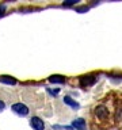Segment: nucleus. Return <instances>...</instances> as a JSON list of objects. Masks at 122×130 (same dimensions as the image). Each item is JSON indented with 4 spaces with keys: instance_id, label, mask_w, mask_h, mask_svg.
<instances>
[{
    "instance_id": "1",
    "label": "nucleus",
    "mask_w": 122,
    "mask_h": 130,
    "mask_svg": "<svg viewBox=\"0 0 122 130\" xmlns=\"http://www.w3.org/2000/svg\"><path fill=\"white\" fill-rule=\"evenodd\" d=\"M94 114H95L96 119L99 122H107L109 118H110V111H109V108L106 107L104 104L96 106L95 110H94Z\"/></svg>"
},
{
    "instance_id": "2",
    "label": "nucleus",
    "mask_w": 122,
    "mask_h": 130,
    "mask_svg": "<svg viewBox=\"0 0 122 130\" xmlns=\"http://www.w3.org/2000/svg\"><path fill=\"white\" fill-rule=\"evenodd\" d=\"M12 111H15L18 115H23L24 117V115L28 114V108L24 104H22V103H16V104L12 106Z\"/></svg>"
},
{
    "instance_id": "3",
    "label": "nucleus",
    "mask_w": 122,
    "mask_h": 130,
    "mask_svg": "<svg viewBox=\"0 0 122 130\" xmlns=\"http://www.w3.org/2000/svg\"><path fill=\"white\" fill-rule=\"evenodd\" d=\"M30 125L33 126V129H35V130H43V127H45V125H43V121L41 119V118H38V117H34V118H31V121H30Z\"/></svg>"
},
{
    "instance_id": "4",
    "label": "nucleus",
    "mask_w": 122,
    "mask_h": 130,
    "mask_svg": "<svg viewBox=\"0 0 122 130\" xmlns=\"http://www.w3.org/2000/svg\"><path fill=\"white\" fill-rule=\"evenodd\" d=\"M96 81V77H94V76H85V77H81V80H80V83L83 87H85V85H91L94 84Z\"/></svg>"
},
{
    "instance_id": "5",
    "label": "nucleus",
    "mask_w": 122,
    "mask_h": 130,
    "mask_svg": "<svg viewBox=\"0 0 122 130\" xmlns=\"http://www.w3.org/2000/svg\"><path fill=\"white\" fill-rule=\"evenodd\" d=\"M72 125H73V127H75V129H80V130L85 129L84 119H81V118H77V119H75V121L72 122Z\"/></svg>"
},
{
    "instance_id": "6",
    "label": "nucleus",
    "mask_w": 122,
    "mask_h": 130,
    "mask_svg": "<svg viewBox=\"0 0 122 130\" xmlns=\"http://www.w3.org/2000/svg\"><path fill=\"white\" fill-rule=\"evenodd\" d=\"M64 102H65L67 104H69L71 107H73V108H79V104H77L76 102H73V99H72L71 96H65V98H64Z\"/></svg>"
},
{
    "instance_id": "7",
    "label": "nucleus",
    "mask_w": 122,
    "mask_h": 130,
    "mask_svg": "<svg viewBox=\"0 0 122 130\" xmlns=\"http://www.w3.org/2000/svg\"><path fill=\"white\" fill-rule=\"evenodd\" d=\"M49 80H50L52 83H64V81H65V77L56 75V76H50V77H49Z\"/></svg>"
},
{
    "instance_id": "8",
    "label": "nucleus",
    "mask_w": 122,
    "mask_h": 130,
    "mask_svg": "<svg viewBox=\"0 0 122 130\" xmlns=\"http://www.w3.org/2000/svg\"><path fill=\"white\" fill-rule=\"evenodd\" d=\"M0 81H3V83H7V84H15L16 80L14 77H10V76H2L0 77Z\"/></svg>"
},
{
    "instance_id": "9",
    "label": "nucleus",
    "mask_w": 122,
    "mask_h": 130,
    "mask_svg": "<svg viewBox=\"0 0 122 130\" xmlns=\"http://www.w3.org/2000/svg\"><path fill=\"white\" fill-rule=\"evenodd\" d=\"M115 121L118 122V126L122 127V108L117 111V115H115Z\"/></svg>"
},
{
    "instance_id": "10",
    "label": "nucleus",
    "mask_w": 122,
    "mask_h": 130,
    "mask_svg": "<svg viewBox=\"0 0 122 130\" xmlns=\"http://www.w3.org/2000/svg\"><path fill=\"white\" fill-rule=\"evenodd\" d=\"M73 3H77V2H75V0H68V2H64V4H67V6H72Z\"/></svg>"
},
{
    "instance_id": "11",
    "label": "nucleus",
    "mask_w": 122,
    "mask_h": 130,
    "mask_svg": "<svg viewBox=\"0 0 122 130\" xmlns=\"http://www.w3.org/2000/svg\"><path fill=\"white\" fill-rule=\"evenodd\" d=\"M87 10H88L87 7H80V8H77V11H79V12H83V11H87Z\"/></svg>"
},
{
    "instance_id": "12",
    "label": "nucleus",
    "mask_w": 122,
    "mask_h": 130,
    "mask_svg": "<svg viewBox=\"0 0 122 130\" xmlns=\"http://www.w3.org/2000/svg\"><path fill=\"white\" fill-rule=\"evenodd\" d=\"M49 91H50L52 93H54V95H57V93H58V89H49Z\"/></svg>"
},
{
    "instance_id": "13",
    "label": "nucleus",
    "mask_w": 122,
    "mask_h": 130,
    "mask_svg": "<svg viewBox=\"0 0 122 130\" xmlns=\"http://www.w3.org/2000/svg\"><path fill=\"white\" fill-rule=\"evenodd\" d=\"M4 108V103H3V102L2 100H0V111H2V110Z\"/></svg>"
},
{
    "instance_id": "14",
    "label": "nucleus",
    "mask_w": 122,
    "mask_h": 130,
    "mask_svg": "<svg viewBox=\"0 0 122 130\" xmlns=\"http://www.w3.org/2000/svg\"><path fill=\"white\" fill-rule=\"evenodd\" d=\"M2 11H3V7H0V15H2Z\"/></svg>"
}]
</instances>
